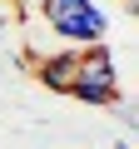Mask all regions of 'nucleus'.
<instances>
[{
  "label": "nucleus",
  "instance_id": "1",
  "mask_svg": "<svg viewBox=\"0 0 139 149\" xmlns=\"http://www.w3.org/2000/svg\"><path fill=\"white\" fill-rule=\"evenodd\" d=\"M75 100L85 104H119V74H114V60L104 45H90L80 55V70H75Z\"/></svg>",
  "mask_w": 139,
  "mask_h": 149
},
{
  "label": "nucleus",
  "instance_id": "2",
  "mask_svg": "<svg viewBox=\"0 0 139 149\" xmlns=\"http://www.w3.org/2000/svg\"><path fill=\"white\" fill-rule=\"evenodd\" d=\"M45 20L60 40H80V45H99L104 40V15L90 0H45Z\"/></svg>",
  "mask_w": 139,
  "mask_h": 149
},
{
  "label": "nucleus",
  "instance_id": "3",
  "mask_svg": "<svg viewBox=\"0 0 139 149\" xmlns=\"http://www.w3.org/2000/svg\"><path fill=\"white\" fill-rule=\"evenodd\" d=\"M75 70H80V50H60V55H40L35 60V74H40V85L70 95L75 90Z\"/></svg>",
  "mask_w": 139,
  "mask_h": 149
},
{
  "label": "nucleus",
  "instance_id": "4",
  "mask_svg": "<svg viewBox=\"0 0 139 149\" xmlns=\"http://www.w3.org/2000/svg\"><path fill=\"white\" fill-rule=\"evenodd\" d=\"M15 5H20V15H25V10H35V5H45V0H15Z\"/></svg>",
  "mask_w": 139,
  "mask_h": 149
},
{
  "label": "nucleus",
  "instance_id": "5",
  "mask_svg": "<svg viewBox=\"0 0 139 149\" xmlns=\"http://www.w3.org/2000/svg\"><path fill=\"white\" fill-rule=\"evenodd\" d=\"M124 5H129V10H139V0H124Z\"/></svg>",
  "mask_w": 139,
  "mask_h": 149
}]
</instances>
